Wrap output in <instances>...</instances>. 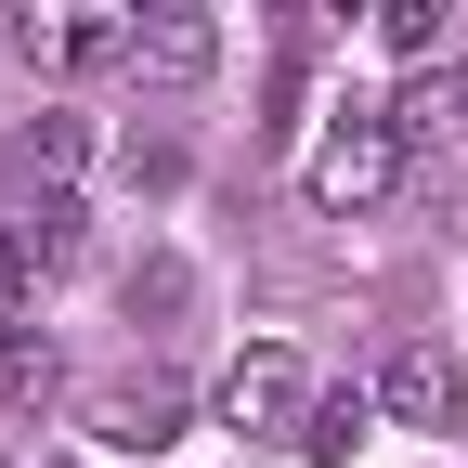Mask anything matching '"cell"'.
<instances>
[{
    "label": "cell",
    "mask_w": 468,
    "mask_h": 468,
    "mask_svg": "<svg viewBox=\"0 0 468 468\" xmlns=\"http://www.w3.org/2000/svg\"><path fill=\"white\" fill-rule=\"evenodd\" d=\"M131 27H144V0H27L14 52L39 79H91V66H131Z\"/></svg>",
    "instance_id": "obj_1"
},
{
    "label": "cell",
    "mask_w": 468,
    "mask_h": 468,
    "mask_svg": "<svg viewBox=\"0 0 468 468\" xmlns=\"http://www.w3.org/2000/svg\"><path fill=\"white\" fill-rule=\"evenodd\" d=\"M390 183H403V117H390V104H351L338 131L313 144V208L351 221V208H378Z\"/></svg>",
    "instance_id": "obj_2"
},
{
    "label": "cell",
    "mask_w": 468,
    "mask_h": 468,
    "mask_svg": "<svg viewBox=\"0 0 468 468\" xmlns=\"http://www.w3.org/2000/svg\"><path fill=\"white\" fill-rule=\"evenodd\" d=\"M208 417H221V430H248V442L300 430V417H313V378H300V351H234V365H221V390H208Z\"/></svg>",
    "instance_id": "obj_3"
},
{
    "label": "cell",
    "mask_w": 468,
    "mask_h": 468,
    "mask_svg": "<svg viewBox=\"0 0 468 468\" xmlns=\"http://www.w3.org/2000/svg\"><path fill=\"white\" fill-rule=\"evenodd\" d=\"M378 403H390L403 430H455L468 417V378H455V351H390V365H378Z\"/></svg>",
    "instance_id": "obj_4"
},
{
    "label": "cell",
    "mask_w": 468,
    "mask_h": 468,
    "mask_svg": "<svg viewBox=\"0 0 468 468\" xmlns=\"http://www.w3.org/2000/svg\"><path fill=\"white\" fill-rule=\"evenodd\" d=\"M131 66H144L156 91H196V79L221 66V27H208V14H144V27H131Z\"/></svg>",
    "instance_id": "obj_5"
},
{
    "label": "cell",
    "mask_w": 468,
    "mask_h": 468,
    "mask_svg": "<svg viewBox=\"0 0 468 468\" xmlns=\"http://www.w3.org/2000/svg\"><path fill=\"white\" fill-rule=\"evenodd\" d=\"M79 156H91V117H79V104H39L0 169H14V196H39V183H79Z\"/></svg>",
    "instance_id": "obj_6"
},
{
    "label": "cell",
    "mask_w": 468,
    "mask_h": 468,
    "mask_svg": "<svg viewBox=\"0 0 468 468\" xmlns=\"http://www.w3.org/2000/svg\"><path fill=\"white\" fill-rule=\"evenodd\" d=\"M14 261H27V273H66V261H79V196H66V183H39V196L14 208Z\"/></svg>",
    "instance_id": "obj_7"
},
{
    "label": "cell",
    "mask_w": 468,
    "mask_h": 468,
    "mask_svg": "<svg viewBox=\"0 0 468 468\" xmlns=\"http://www.w3.org/2000/svg\"><path fill=\"white\" fill-rule=\"evenodd\" d=\"M91 430H104L117 455H156L169 430H183V390H156V378H144V390H104V417H91Z\"/></svg>",
    "instance_id": "obj_8"
},
{
    "label": "cell",
    "mask_w": 468,
    "mask_h": 468,
    "mask_svg": "<svg viewBox=\"0 0 468 468\" xmlns=\"http://www.w3.org/2000/svg\"><path fill=\"white\" fill-rule=\"evenodd\" d=\"M390 117H403V144H442V131H468V66H417Z\"/></svg>",
    "instance_id": "obj_9"
},
{
    "label": "cell",
    "mask_w": 468,
    "mask_h": 468,
    "mask_svg": "<svg viewBox=\"0 0 468 468\" xmlns=\"http://www.w3.org/2000/svg\"><path fill=\"white\" fill-rule=\"evenodd\" d=\"M52 390H66V351L27 338V325H0V403H14V417H39Z\"/></svg>",
    "instance_id": "obj_10"
},
{
    "label": "cell",
    "mask_w": 468,
    "mask_h": 468,
    "mask_svg": "<svg viewBox=\"0 0 468 468\" xmlns=\"http://www.w3.org/2000/svg\"><path fill=\"white\" fill-rule=\"evenodd\" d=\"M351 442H365V390H313L300 455H313V468H351Z\"/></svg>",
    "instance_id": "obj_11"
},
{
    "label": "cell",
    "mask_w": 468,
    "mask_h": 468,
    "mask_svg": "<svg viewBox=\"0 0 468 468\" xmlns=\"http://www.w3.org/2000/svg\"><path fill=\"white\" fill-rule=\"evenodd\" d=\"M442 27H455V0H378V39H390V52H417V66L442 52Z\"/></svg>",
    "instance_id": "obj_12"
},
{
    "label": "cell",
    "mask_w": 468,
    "mask_h": 468,
    "mask_svg": "<svg viewBox=\"0 0 468 468\" xmlns=\"http://www.w3.org/2000/svg\"><path fill=\"white\" fill-rule=\"evenodd\" d=\"M14 286H27V261H14V234H0V325H14Z\"/></svg>",
    "instance_id": "obj_13"
},
{
    "label": "cell",
    "mask_w": 468,
    "mask_h": 468,
    "mask_svg": "<svg viewBox=\"0 0 468 468\" xmlns=\"http://www.w3.org/2000/svg\"><path fill=\"white\" fill-rule=\"evenodd\" d=\"M144 14H208V0H144Z\"/></svg>",
    "instance_id": "obj_14"
}]
</instances>
